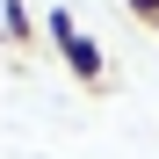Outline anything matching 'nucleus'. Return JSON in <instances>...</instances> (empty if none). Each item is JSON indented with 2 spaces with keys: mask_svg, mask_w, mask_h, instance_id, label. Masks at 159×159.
<instances>
[{
  "mask_svg": "<svg viewBox=\"0 0 159 159\" xmlns=\"http://www.w3.org/2000/svg\"><path fill=\"white\" fill-rule=\"evenodd\" d=\"M123 7H130V22H145V29L159 36V0H123Z\"/></svg>",
  "mask_w": 159,
  "mask_h": 159,
  "instance_id": "obj_3",
  "label": "nucleus"
},
{
  "mask_svg": "<svg viewBox=\"0 0 159 159\" xmlns=\"http://www.w3.org/2000/svg\"><path fill=\"white\" fill-rule=\"evenodd\" d=\"M0 36H7L15 51H29V43H36V29H29V7H22V0H7V7H0Z\"/></svg>",
  "mask_w": 159,
  "mask_h": 159,
  "instance_id": "obj_2",
  "label": "nucleus"
},
{
  "mask_svg": "<svg viewBox=\"0 0 159 159\" xmlns=\"http://www.w3.org/2000/svg\"><path fill=\"white\" fill-rule=\"evenodd\" d=\"M43 36H51V51L65 58V72H72L87 94H109V58H101V43L80 29L65 7H51V15H43Z\"/></svg>",
  "mask_w": 159,
  "mask_h": 159,
  "instance_id": "obj_1",
  "label": "nucleus"
}]
</instances>
